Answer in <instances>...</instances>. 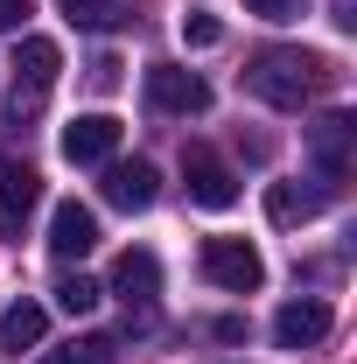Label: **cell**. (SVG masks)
<instances>
[{"label": "cell", "mask_w": 357, "mask_h": 364, "mask_svg": "<svg viewBox=\"0 0 357 364\" xmlns=\"http://www.w3.org/2000/svg\"><path fill=\"white\" fill-rule=\"evenodd\" d=\"M336 63L329 56H315V49H260L252 63H245V91L260 98V105H273V112H302L309 98H322V91H336Z\"/></svg>", "instance_id": "1"}, {"label": "cell", "mask_w": 357, "mask_h": 364, "mask_svg": "<svg viewBox=\"0 0 357 364\" xmlns=\"http://www.w3.org/2000/svg\"><path fill=\"white\" fill-rule=\"evenodd\" d=\"M56 70H63V56H56V43H49V36H28V43L14 49V91H7V119H14V127L43 112V98H49V85H56Z\"/></svg>", "instance_id": "2"}, {"label": "cell", "mask_w": 357, "mask_h": 364, "mask_svg": "<svg viewBox=\"0 0 357 364\" xmlns=\"http://www.w3.org/2000/svg\"><path fill=\"white\" fill-rule=\"evenodd\" d=\"M203 280L224 287V294H260L267 259H260L245 238H203Z\"/></svg>", "instance_id": "3"}, {"label": "cell", "mask_w": 357, "mask_h": 364, "mask_svg": "<svg viewBox=\"0 0 357 364\" xmlns=\"http://www.w3.org/2000/svg\"><path fill=\"white\" fill-rule=\"evenodd\" d=\"M36 203H43V176L21 154H0V238H21Z\"/></svg>", "instance_id": "4"}, {"label": "cell", "mask_w": 357, "mask_h": 364, "mask_svg": "<svg viewBox=\"0 0 357 364\" xmlns=\"http://www.w3.org/2000/svg\"><path fill=\"white\" fill-rule=\"evenodd\" d=\"M147 105L189 119V112H211V85H203L196 70H182V63H154V70H147Z\"/></svg>", "instance_id": "5"}, {"label": "cell", "mask_w": 357, "mask_h": 364, "mask_svg": "<svg viewBox=\"0 0 357 364\" xmlns=\"http://www.w3.org/2000/svg\"><path fill=\"white\" fill-rule=\"evenodd\" d=\"M112 147H119V119H112V112H78V119L63 127V161H70V168H105Z\"/></svg>", "instance_id": "6"}, {"label": "cell", "mask_w": 357, "mask_h": 364, "mask_svg": "<svg viewBox=\"0 0 357 364\" xmlns=\"http://www.w3.org/2000/svg\"><path fill=\"white\" fill-rule=\"evenodd\" d=\"M351 147H357V119L351 112H322V119L309 127V154H315V176L322 182H343Z\"/></svg>", "instance_id": "7"}, {"label": "cell", "mask_w": 357, "mask_h": 364, "mask_svg": "<svg viewBox=\"0 0 357 364\" xmlns=\"http://www.w3.org/2000/svg\"><path fill=\"white\" fill-rule=\"evenodd\" d=\"M182 176H189V203H203V210H231L238 203V176L224 168L211 147H189L182 154Z\"/></svg>", "instance_id": "8"}, {"label": "cell", "mask_w": 357, "mask_h": 364, "mask_svg": "<svg viewBox=\"0 0 357 364\" xmlns=\"http://www.w3.org/2000/svg\"><path fill=\"white\" fill-rule=\"evenodd\" d=\"M336 196V182H273L267 189V218L273 225H309V218H322V203Z\"/></svg>", "instance_id": "9"}, {"label": "cell", "mask_w": 357, "mask_h": 364, "mask_svg": "<svg viewBox=\"0 0 357 364\" xmlns=\"http://www.w3.org/2000/svg\"><path fill=\"white\" fill-rule=\"evenodd\" d=\"M322 336H329V301H315V294L287 301V309L273 316V343H280V350H309Z\"/></svg>", "instance_id": "10"}, {"label": "cell", "mask_w": 357, "mask_h": 364, "mask_svg": "<svg viewBox=\"0 0 357 364\" xmlns=\"http://www.w3.org/2000/svg\"><path fill=\"white\" fill-rule=\"evenodd\" d=\"M91 245H98V210L56 203V210H49V252H56V259H85Z\"/></svg>", "instance_id": "11"}, {"label": "cell", "mask_w": 357, "mask_h": 364, "mask_svg": "<svg viewBox=\"0 0 357 364\" xmlns=\"http://www.w3.org/2000/svg\"><path fill=\"white\" fill-rule=\"evenodd\" d=\"M154 189H161L154 161H105V203L112 210H147Z\"/></svg>", "instance_id": "12"}, {"label": "cell", "mask_w": 357, "mask_h": 364, "mask_svg": "<svg viewBox=\"0 0 357 364\" xmlns=\"http://www.w3.org/2000/svg\"><path fill=\"white\" fill-rule=\"evenodd\" d=\"M112 294H119V301H134V309H147V301L161 294V259H154L147 245L119 252V267H112Z\"/></svg>", "instance_id": "13"}, {"label": "cell", "mask_w": 357, "mask_h": 364, "mask_svg": "<svg viewBox=\"0 0 357 364\" xmlns=\"http://www.w3.org/2000/svg\"><path fill=\"white\" fill-rule=\"evenodd\" d=\"M43 329H49V316L36 301H7V309H0V343H7V350H36Z\"/></svg>", "instance_id": "14"}, {"label": "cell", "mask_w": 357, "mask_h": 364, "mask_svg": "<svg viewBox=\"0 0 357 364\" xmlns=\"http://www.w3.org/2000/svg\"><path fill=\"white\" fill-rule=\"evenodd\" d=\"M63 14H70V28L105 36V28H127L134 21V0H63Z\"/></svg>", "instance_id": "15"}, {"label": "cell", "mask_w": 357, "mask_h": 364, "mask_svg": "<svg viewBox=\"0 0 357 364\" xmlns=\"http://www.w3.org/2000/svg\"><path fill=\"white\" fill-rule=\"evenodd\" d=\"M98 294H105V287H98L91 273H70V280H56V309H63V316H91V309H98Z\"/></svg>", "instance_id": "16"}, {"label": "cell", "mask_w": 357, "mask_h": 364, "mask_svg": "<svg viewBox=\"0 0 357 364\" xmlns=\"http://www.w3.org/2000/svg\"><path fill=\"white\" fill-rule=\"evenodd\" d=\"M105 358H112V336H78L63 350H43L36 364H105Z\"/></svg>", "instance_id": "17"}, {"label": "cell", "mask_w": 357, "mask_h": 364, "mask_svg": "<svg viewBox=\"0 0 357 364\" xmlns=\"http://www.w3.org/2000/svg\"><path fill=\"white\" fill-rule=\"evenodd\" d=\"M182 43H189V49H218L224 43V21H218V14H182Z\"/></svg>", "instance_id": "18"}, {"label": "cell", "mask_w": 357, "mask_h": 364, "mask_svg": "<svg viewBox=\"0 0 357 364\" xmlns=\"http://www.w3.org/2000/svg\"><path fill=\"white\" fill-rule=\"evenodd\" d=\"M245 7H252L260 21H294V14H302L309 0H245Z\"/></svg>", "instance_id": "19"}, {"label": "cell", "mask_w": 357, "mask_h": 364, "mask_svg": "<svg viewBox=\"0 0 357 364\" xmlns=\"http://www.w3.org/2000/svg\"><path fill=\"white\" fill-rule=\"evenodd\" d=\"M91 85L112 91V85H119V63H112V56H98V63H91Z\"/></svg>", "instance_id": "20"}, {"label": "cell", "mask_w": 357, "mask_h": 364, "mask_svg": "<svg viewBox=\"0 0 357 364\" xmlns=\"http://www.w3.org/2000/svg\"><path fill=\"white\" fill-rule=\"evenodd\" d=\"M329 21L336 28H357V0H329Z\"/></svg>", "instance_id": "21"}, {"label": "cell", "mask_w": 357, "mask_h": 364, "mask_svg": "<svg viewBox=\"0 0 357 364\" xmlns=\"http://www.w3.org/2000/svg\"><path fill=\"white\" fill-rule=\"evenodd\" d=\"M21 14H28V0H0V28H21Z\"/></svg>", "instance_id": "22"}]
</instances>
